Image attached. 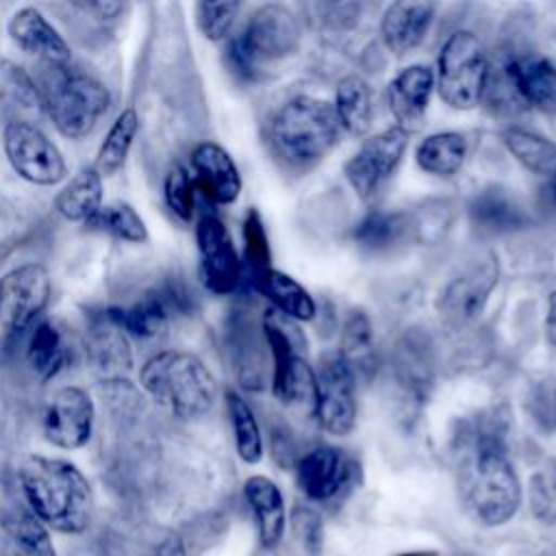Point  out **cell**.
Instances as JSON below:
<instances>
[{
  "instance_id": "obj_1",
  "label": "cell",
  "mask_w": 556,
  "mask_h": 556,
  "mask_svg": "<svg viewBox=\"0 0 556 556\" xmlns=\"http://www.w3.org/2000/svg\"><path fill=\"white\" fill-rule=\"evenodd\" d=\"M504 437L506 424L497 410L465 421L454 437L458 497L465 510L486 528L508 523L523 497Z\"/></svg>"
},
{
  "instance_id": "obj_2",
  "label": "cell",
  "mask_w": 556,
  "mask_h": 556,
  "mask_svg": "<svg viewBox=\"0 0 556 556\" xmlns=\"http://www.w3.org/2000/svg\"><path fill=\"white\" fill-rule=\"evenodd\" d=\"M17 486L26 508L48 530L80 534L89 528L96 495L87 476L74 463L28 454L17 465Z\"/></svg>"
},
{
  "instance_id": "obj_3",
  "label": "cell",
  "mask_w": 556,
  "mask_h": 556,
  "mask_svg": "<svg viewBox=\"0 0 556 556\" xmlns=\"http://www.w3.org/2000/svg\"><path fill=\"white\" fill-rule=\"evenodd\" d=\"M141 389L178 419L206 415L217 397V382L208 367L191 352L163 350L139 369Z\"/></svg>"
},
{
  "instance_id": "obj_4",
  "label": "cell",
  "mask_w": 556,
  "mask_h": 556,
  "mask_svg": "<svg viewBox=\"0 0 556 556\" xmlns=\"http://www.w3.org/2000/svg\"><path fill=\"white\" fill-rule=\"evenodd\" d=\"M339 130L341 126L330 102L298 96L274 113L269 122V143L285 165L306 169L334 148Z\"/></svg>"
},
{
  "instance_id": "obj_5",
  "label": "cell",
  "mask_w": 556,
  "mask_h": 556,
  "mask_svg": "<svg viewBox=\"0 0 556 556\" xmlns=\"http://www.w3.org/2000/svg\"><path fill=\"white\" fill-rule=\"evenodd\" d=\"M39 102L54 128L67 139H85L111 109L106 85L70 65L50 67L39 87Z\"/></svg>"
},
{
  "instance_id": "obj_6",
  "label": "cell",
  "mask_w": 556,
  "mask_h": 556,
  "mask_svg": "<svg viewBox=\"0 0 556 556\" xmlns=\"http://www.w3.org/2000/svg\"><path fill=\"white\" fill-rule=\"evenodd\" d=\"M300 43V22L285 4L258 7L239 37L228 46V61L243 76H254L261 63L278 61L295 52Z\"/></svg>"
},
{
  "instance_id": "obj_7",
  "label": "cell",
  "mask_w": 556,
  "mask_h": 556,
  "mask_svg": "<svg viewBox=\"0 0 556 556\" xmlns=\"http://www.w3.org/2000/svg\"><path fill=\"white\" fill-rule=\"evenodd\" d=\"M437 70V89L445 104L469 111L482 100L489 61L482 41L471 30H456L445 39Z\"/></svg>"
},
{
  "instance_id": "obj_8",
  "label": "cell",
  "mask_w": 556,
  "mask_h": 556,
  "mask_svg": "<svg viewBox=\"0 0 556 556\" xmlns=\"http://www.w3.org/2000/svg\"><path fill=\"white\" fill-rule=\"evenodd\" d=\"M2 148L11 169L37 187H54L67 176L61 150L28 119H11L2 132Z\"/></svg>"
},
{
  "instance_id": "obj_9",
  "label": "cell",
  "mask_w": 556,
  "mask_h": 556,
  "mask_svg": "<svg viewBox=\"0 0 556 556\" xmlns=\"http://www.w3.org/2000/svg\"><path fill=\"white\" fill-rule=\"evenodd\" d=\"M263 334L271 352L274 374L271 391L285 406L315 408V374L308 363L298 354L295 341L289 330L278 321L276 311H267L263 317Z\"/></svg>"
},
{
  "instance_id": "obj_10",
  "label": "cell",
  "mask_w": 556,
  "mask_h": 556,
  "mask_svg": "<svg viewBox=\"0 0 556 556\" xmlns=\"http://www.w3.org/2000/svg\"><path fill=\"white\" fill-rule=\"evenodd\" d=\"M500 280V263L493 252H484L467 263L439 293L437 313L450 328L471 324L484 308Z\"/></svg>"
},
{
  "instance_id": "obj_11",
  "label": "cell",
  "mask_w": 556,
  "mask_h": 556,
  "mask_svg": "<svg viewBox=\"0 0 556 556\" xmlns=\"http://www.w3.org/2000/svg\"><path fill=\"white\" fill-rule=\"evenodd\" d=\"M408 130L389 126L369 139L348 159L343 174L361 200H371L393 176L408 148Z\"/></svg>"
},
{
  "instance_id": "obj_12",
  "label": "cell",
  "mask_w": 556,
  "mask_h": 556,
  "mask_svg": "<svg viewBox=\"0 0 556 556\" xmlns=\"http://www.w3.org/2000/svg\"><path fill=\"white\" fill-rule=\"evenodd\" d=\"M52 293L50 274L39 263H24L0 278V328L22 332L35 326Z\"/></svg>"
},
{
  "instance_id": "obj_13",
  "label": "cell",
  "mask_w": 556,
  "mask_h": 556,
  "mask_svg": "<svg viewBox=\"0 0 556 556\" xmlns=\"http://www.w3.org/2000/svg\"><path fill=\"white\" fill-rule=\"evenodd\" d=\"M354 376L339 354H328L315 376L313 417L319 428L332 437H348L356 426Z\"/></svg>"
},
{
  "instance_id": "obj_14",
  "label": "cell",
  "mask_w": 556,
  "mask_h": 556,
  "mask_svg": "<svg viewBox=\"0 0 556 556\" xmlns=\"http://www.w3.org/2000/svg\"><path fill=\"white\" fill-rule=\"evenodd\" d=\"M96 424V406L83 387H61L43 408L41 430L59 450H80L89 443Z\"/></svg>"
},
{
  "instance_id": "obj_15",
  "label": "cell",
  "mask_w": 556,
  "mask_h": 556,
  "mask_svg": "<svg viewBox=\"0 0 556 556\" xmlns=\"http://www.w3.org/2000/svg\"><path fill=\"white\" fill-rule=\"evenodd\" d=\"M195 245L202 282L217 295H230L241 282V261L230 230L217 215H202L195 224Z\"/></svg>"
},
{
  "instance_id": "obj_16",
  "label": "cell",
  "mask_w": 556,
  "mask_h": 556,
  "mask_svg": "<svg viewBox=\"0 0 556 556\" xmlns=\"http://www.w3.org/2000/svg\"><path fill=\"white\" fill-rule=\"evenodd\" d=\"M293 469L304 497L319 504L334 502L345 495L356 473L354 460L332 445H317L304 452Z\"/></svg>"
},
{
  "instance_id": "obj_17",
  "label": "cell",
  "mask_w": 556,
  "mask_h": 556,
  "mask_svg": "<svg viewBox=\"0 0 556 556\" xmlns=\"http://www.w3.org/2000/svg\"><path fill=\"white\" fill-rule=\"evenodd\" d=\"M502 65L523 109L556 113V65L549 59L526 52L506 59Z\"/></svg>"
},
{
  "instance_id": "obj_18",
  "label": "cell",
  "mask_w": 556,
  "mask_h": 556,
  "mask_svg": "<svg viewBox=\"0 0 556 556\" xmlns=\"http://www.w3.org/2000/svg\"><path fill=\"white\" fill-rule=\"evenodd\" d=\"M7 30H9L11 41L20 50L46 61L50 67L67 65L72 59V50L67 46V41L63 39V35L35 7L17 9L11 15Z\"/></svg>"
},
{
  "instance_id": "obj_19",
  "label": "cell",
  "mask_w": 556,
  "mask_h": 556,
  "mask_svg": "<svg viewBox=\"0 0 556 556\" xmlns=\"http://www.w3.org/2000/svg\"><path fill=\"white\" fill-rule=\"evenodd\" d=\"M195 187L215 204H232L241 193V176L232 156L215 141H202L191 150Z\"/></svg>"
},
{
  "instance_id": "obj_20",
  "label": "cell",
  "mask_w": 556,
  "mask_h": 556,
  "mask_svg": "<svg viewBox=\"0 0 556 556\" xmlns=\"http://www.w3.org/2000/svg\"><path fill=\"white\" fill-rule=\"evenodd\" d=\"M434 87V74L426 65H408L387 87L389 111L404 130H415L424 122L428 100Z\"/></svg>"
},
{
  "instance_id": "obj_21",
  "label": "cell",
  "mask_w": 556,
  "mask_h": 556,
  "mask_svg": "<svg viewBox=\"0 0 556 556\" xmlns=\"http://www.w3.org/2000/svg\"><path fill=\"white\" fill-rule=\"evenodd\" d=\"M434 13L437 4L432 2H393L380 20L384 46L397 56L415 50L424 41Z\"/></svg>"
},
{
  "instance_id": "obj_22",
  "label": "cell",
  "mask_w": 556,
  "mask_h": 556,
  "mask_svg": "<svg viewBox=\"0 0 556 556\" xmlns=\"http://www.w3.org/2000/svg\"><path fill=\"white\" fill-rule=\"evenodd\" d=\"M243 497L254 515L261 547L274 549L287 530V508L278 484L267 476H250L243 482Z\"/></svg>"
},
{
  "instance_id": "obj_23",
  "label": "cell",
  "mask_w": 556,
  "mask_h": 556,
  "mask_svg": "<svg viewBox=\"0 0 556 556\" xmlns=\"http://www.w3.org/2000/svg\"><path fill=\"white\" fill-rule=\"evenodd\" d=\"M252 280L256 291L274 304L276 313H282L285 317L295 321H311L315 317L317 306L313 295L289 274L269 267L252 276Z\"/></svg>"
},
{
  "instance_id": "obj_24",
  "label": "cell",
  "mask_w": 556,
  "mask_h": 556,
  "mask_svg": "<svg viewBox=\"0 0 556 556\" xmlns=\"http://www.w3.org/2000/svg\"><path fill=\"white\" fill-rule=\"evenodd\" d=\"M341 361L356 378H371L376 371V343H374V330L371 321L365 311L354 308L345 315L341 326V339H339V352Z\"/></svg>"
},
{
  "instance_id": "obj_25",
  "label": "cell",
  "mask_w": 556,
  "mask_h": 556,
  "mask_svg": "<svg viewBox=\"0 0 556 556\" xmlns=\"http://www.w3.org/2000/svg\"><path fill=\"white\" fill-rule=\"evenodd\" d=\"M0 523L9 539V556H56L50 530L26 508V504H9Z\"/></svg>"
},
{
  "instance_id": "obj_26",
  "label": "cell",
  "mask_w": 556,
  "mask_h": 556,
  "mask_svg": "<svg viewBox=\"0 0 556 556\" xmlns=\"http://www.w3.org/2000/svg\"><path fill=\"white\" fill-rule=\"evenodd\" d=\"M102 319L135 339H152L169 319V302L159 293H150L128 306L106 308Z\"/></svg>"
},
{
  "instance_id": "obj_27",
  "label": "cell",
  "mask_w": 556,
  "mask_h": 556,
  "mask_svg": "<svg viewBox=\"0 0 556 556\" xmlns=\"http://www.w3.org/2000/svg\"><path fill=\"white\" fill-rule=\"evenodd\" d=\"M102 176L93 165L76 172L54 195V208L67 222L89 224L102 208Z\"/></svg>"
},
{
  "instance_id": "obj_28",
  "label": "cell",
  "mask_w": 556,
  "mask_h": 556,
  "mask_svg": "<svg viewBox=\"0 0 556 556\" xmlns=\"http://www.w3.org/2000/svg\"><path fill=\"white\" fill-rule=\"evenodd\" d=\"M500 139L528 172L549 180L556 178V143L552 139L521 126H508Z\"/></svg>"
},
{
  "instance_id": "obj_29",
  "label": "cell",
  "mask_w": 556,
  "mask_h": 556,
  "mask_svg": "<svg viewBox=\"0 0 556 556\" xmlns=\"http://www.w3.org/2000/svg\"><path fill=\"white\" fill-rule=\"evenodd\" d=\"M395 376L410 397L424 400L428 395L432 384V354L424 339L410 334L397 343Z\"/></svg>"
},
{
  "instance_id": "obj_30",
  "label": "cell",
  "mask_w": 556,
  "mask_h": 556,
  "mask_svg": "<svg viewBox=\"0 0 556 556\" xmlns=\"http://www.w3.org/2000/svg\"><path fill=\"white\" fill-rule=\"evenodd\" d=\"M467 159V139L460 132L445 130V132H432L426 139L419 141L415 150L417 165L432 174L450 178L456 172H460L463 163Z\"/></svg>"
},
{
  "instance_id": "obj_31",
  "label": "cell",
  "mask_w": 556,
  "mask_h": 556,
  "mask_svg": "<svg viewBox=\"0 0 556 556\" xmlns=\"http://www.w3.org/2000/svg\"><path fill=\"white\" fill-rule=\"evenodd\" d=\"M469 217L478 230L491 235L510 232L526 224L521 206L500 189L480 191L469 204Z\"/></svg>"
},
{
  "instance_id": "obj_32",
  "label": "cell",
  "mask_w": 556,
  "mask_h": 556,
  "mask_svg": "<svg viewBox=\"0 0 556 556\" xmlns=\"http://www.w3.org/2000/svg\"><path fill=\"white\" fill-rule=\"evenodd\" d=\"M334 113L339 119V126L348 130L354 137H361L371 126V91L365 78L358 74H350L339 80L334 91Z\"/></svg>"
},
{
  "instance_id": "obj_33",
  "label": "cell",
  "mask_w": 556,
  "mask_h": 556,
  "mask_svg": "<svg viewBox=\"0 0 556 556\" xmlns=\"http://www.w3.org/2000/svg\"><path fill=\"white\" fill-rule=\"evenodd\" d=\"M139 135V115L132 106L124 109L106 130L93 161V169L104 178L119 172Z\"/></svg>"
},
{
  "instance_id": "obj_34",
  "label": "cell",
  "mask_w": 556,
  "mask_h": 556,
  "mask_svg": "<svg viewBox=\"0 0 556 556\" xmlns=\"http://www.w3.org/2000/svg\"><path fill=\"white\" fill-rule=\"evenodd\" d=\"M26 361L41 382L52 380L65 367L67 348L61 330L52 321L43 319L33 326L26 348Z\"/></svg>"
},
{
  "instance_id": "obj_35",
  "label": "cell",
  "mask_w": 556,
  "mask_h": 556,
  "mask_svg": "<svg viewBox=\"0 0 556 556\" xmlns=\"http://www.w3.org/2000/svg\"><path fill=\"white\" fill-rule=\"evenodd\" d=\"M226 410L239 458L248 465H256L263 458V437L254 410L235 389L226 391Z\"/></svg>"
},
{
  "instance_id": "obj_36",
  "label": "cell",
  "mask_w": 556,
  "mask_h": 556,
  "mask_svg": "<svg viewBox=\"0 0 556 556\" xmlns=\"http://www.w3.org/2000/svg\"><path fill=\"white\" fill-rule=\"evenodd\" d=\"M87 226L102 230L126 243H146L150 237L143 217L128 202L122 200L102 204V208L93 215V219Z\"/></svg>"
},
{
  "instance_id": "obj_37",
  "label": "cell",
  "mask_w": 556,
  "mask_h": 556,
  "mask_svg": "<svg viewBox=\"0 0 556 556\" xmlns=\"http://www.w3.org/2000/svg\"><path fill=\"white\" fill-rule=\"evenodd\" d=\"M87 345L96 367L104 369L106 374H122L132 367V356L124 332L111 326L109 321L106 326H96L91 330Z\"/></svg>"
},
{
  "instance_id": "obj_38",
  "label": "cell",
  "mask_w": 556,
  "mask_h": 556,
  "mask_svg": "<svg viewBox=\"0 0 556 556\" xmlns=\"http://www.w3.org/2000/svg\"><path fill=\"white\" fill-rule=\"evenodd\" d=\"M408 230V222L400 213L371 211L354 228V239L361 248L382 252L393 248Z\"/></svg>"
},
{
  "instance_id": "obj_39",
  "label": "cell",
  "mask_w": 556,
  "mask_h": 556,
  "mask_svg": "<svg viewBox=\"0 0 556 556\" xmlns=\"http://www.w3.org/2000/svg\"><path fill=\"white\" fill-rule=\"evenodd\" d=\"M163 198L167 208L180 219L191 222L195 211V182L189 172L180 165H174L163 180Z\"/></svg>"
},
{
  "instance_id": "obj_40",
  "label": "cell",
  "mask_w": 556,
  "mask_h": 556,
  "mask_svg": "<svg viewBox=\"0 0 556 556\" xmlns=\"http://www.w3.org/2000/svg\"><path fill=\"white\" fill-rule=\"evenodd\" d=\"M0 100L7 102L11 109H26L41 106L39 102V89L33 85V80L22 72V67L2 61L0 63Z\"/></svg>"
},
{
  "instance_id": "obj_41",
  "label": "cell",
  "mask_w": 556,
  "mask_h": 556,
  "mask_svg": "<svg viewBox=\"0 0 556 556\" xmlns=\"http://www.w3.org/2000/svg\"><path fill=\"white\" fill-rule=\"evenodd\" d=\"M239 9V2H198L195 24L208 41H222L228 37Z\"/></svg>"
},
{
  "instance_id": "obj_42",
  "label": "cell",
  "mask_w": 556,
  "mask_h": 556,
  "mask_svg": "<svg viewBox=\"0 0 556 556\" xmlns=\"http://www.w3.org/2000/svg\"><path fill=\"white\" fill-rule=\"evenodd\" d=\"M243 248H245V263H248L252 276L271 267L269 239H267L263 219H261L258 211H254V208H250L243 219Z\"/></svg>"
},
{
  "instance_id": "obj_43",
  "label": "cell",
  "mask_w": 556,
  "mask_h": 556,
  "mask_svg": "<svg viewBox=\"0 0 556 556\" xmlns=\"http://www.w3.org/2000/svg\"><path fill=\"white\" fill-rule=\"evenodd\" d=\"M530 510L545 526H556V465L539 469L530 478Z\"/></svg>"
},
{
  "instance_id": "obj_44",
  "label": "cell",
  "mask_w": 556,
  "mask_h": 556,
  "mask_svg": "<svg viewBox=\"0 0 556 556\" xmlns=\"http://www.w3.org/2000/svg\"><path fill=\"white\" fill-rule=\"evenodd\" d=\"M291 530L308 556H319L324 549V521L311 506H295L289 517Z\"/></svg>"
},
{
  "instance_id": "obj_45",
  "label": "cell",
  "mask_w": 556,
  "mask_h": 556,
  "mask_svg": "<svg viewBox=\"0 0 556 556\" xmlns=\"http://www.w3.org/2000/svg\"><path fill=\"white\" fill-rule=\"evenodd\" d=\"M271 456L280 467H295L298 456H295V443L289 432L276 430L271 434Z\"/></svg>"
},
{
  "instance_id": "obj_46",
  "label": "cell",
  "mask_w": 556,
  "mask_h": 556,
  "mask_svg": "<svg viewBox=\"0 0 556 556\" xmlns=\"http://www.w3.org/2000/svg\"><path fill=\"white\" fill-rule=\"evenodd\" d=\"M143 556H189V554L182 536L176 532H169L163 539H159Z\"/></svg>"
},
{
  "instance_id": "obj_47",
  "label": "cell",
  "mask_w": 556,
  "mask_h": 556,
  "mask_svg": "<svg viewBox=\"0 0 556 556\" xmlns=\"http://www.w3.org/2000/svg\"><path fill=\"white\" fill-rule=\"evenodd\" d=\"M74 7H78L85 13H93L102 22L117 20L128 9V4L124 2H76Z\"/></svg>"
},
{
  "instance_id": "obj_48",
  "label": "cell",
  "mask_w": 556,
  "mask_h": 556,
  "mask_svg": "<svg viewBox=\"0 0 556 556\" xmlns=\"http://www.w3.org/2000/svg\"><path fill=\"white\" fill-rule=\"evenodd\" d=\"M545 339L547 343L556 345V291L549 295L547 315H545Z\"/></svg>"
},
{
  "instance_id": "obj_49",
  "label": "cell",
  "mask_w": 556,
  "mask_h": 556,
  "mask_svg": "<svg viewBox=\"0 0 556 556\" xmlns=\"http://www.w3.org/2000/svg\"><path fill=\"white\" fill-rule=\"evenodd\" d=\"M549 198H552V204L556 206V178H552L549 182Z\"/></svg>"
},
{
  "instance_id": "obj_50",
  "label": "cell",
  "mask_w": 556,
  "mask_h": 556,
  "mask_svg": "<svg viewBox=\"0 0 556 556\" xmlns=\"http://www.w3.org/2000/svg\"><path fill=\"white\" fill-rule=\"evenodd\" d=\"M554 415H556V410H554Z\"/></svg>"
}]
</instances>
